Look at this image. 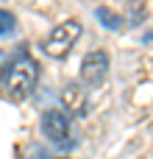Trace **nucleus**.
<instances>
[{"instance_id":"f257e3e1","label":"nucleus","mask_w":153,"mask_h":159,"mask_svg":"<svg viewBox=\"0 0 153 159\" xmlns=\"http://www.w3.org/2000/svg\"><path fill=\"white\" fill-rule=\"evenodd\" d=\"M36 78H39V64L28 53H20L3 70V84H6L11 98H28L36 87Z\"/></svg>"},{"instance_id":"f03ea898","label":"nucleus","mask_w":153,"mask_h":159,"mask_svg":"<svg viewBox=\"0 0 153 159\" xmlns=\"http://www.w3.org/2000/svg\"><path fill=\"white\" fill-rule=\"evenodd\" d=\"M42 134L47 137L50 145H56L59 151H70L78 145V140L72 137V126H70V117L59 109H47L42 115Z\"/></svg>"},{"instance_id":"7ed1b4c3","label":"nucleus","mask_w":153,"mask_h":159,"mask_svg":"<svg viewBox=\"0 0 153 159\" xmlns=\"http://www.w3.org/2000/svg\"><path fill=\"white\" fill-rule=\"evenodd\" d=\"M78 36H81V22H78V20H64V22H59V25L47 34V39H45V53H47L50 59H64V56L72 50V45L78 42Z\"/></svg>"},{"instance_id":"20e7f679","label":"nucleus","mask_w":153,"mask_h":159,"mask_svg":"<svg viewBox=\"0 0 153 159\" xmlns=\"http://www.w3.org/2000/svg\"><path fill=\"white\" fill-rule=\"evenodd\" d=\"M109 53L106 50H89L81 59V81L86 87H100L109 75Z\"/></svg>"},{"instance_id":"39448f33","label":"nucleus","mask_w":153,"mask_h":159,"mask_svg":"<svg viewBox=\"0 0 153 159\" xmlns=\"http://www.w3.org/2000/svg\"><path fill=\"white\" fill-rule=\"evenodd\" d=\"M61 106L64 112H72V115H81L86 109V92L81 84H67L61 89Z\"/></svg>"},{"instance_id":"423d86ee","label":"nucleus","mask_w":153,"mask_h":159,"mask_svg":"<svg viewBox=\"0 0 153 159\" xmlns=\"http://www.w3.org/2000/svg\"><path fill=\"white\" fill-rule=\"evenodd\" d=\"M95 17L109 28V31H117V28H123V17L117 14V11H111L109 6H100V8H95Z\"/></svg>"},{"instance_id":"0eeeda50","label":"nucleus","mask_w":153,"mask_h":159,"mask_svg":"<svg viewBox=\"0 0 153 159\" xmlns=\"http://www.w3.org/2000/svg\"><path fill=\"white\" fill-rule=\"evenodd\" d=\"M14 28H17V20H14V14H11V11H6V8H0V36H8V34H14Z\"/></svg>"},{"instance_id":"6e6552de","label":"nucleus","mask_w":153,"mask_h":159,"mask_svg":"<svg viewBox=\"0 0 153 159\" xmlns=\"http://www.w3.org/2000/svg\"><path fill=\"white\" fill-rule=\"evenodd\" d=\"M148 39L153 42V31H148V34H145V42H148Z\"/></svg>"},{"instance_id":"1a4fd4ad","label":"nucleus","mask_w":153,"mask_h":159,"mask_svg":"<svg viewBox=\"0 0 153 159\" xmlns=\"http://www.w3.org/2000/svg\"><path fill=\"white\" fill-rule=\"evenodd\" d=\"M53 159H64V157H53Z\"/></svg>"}]
</instances>
